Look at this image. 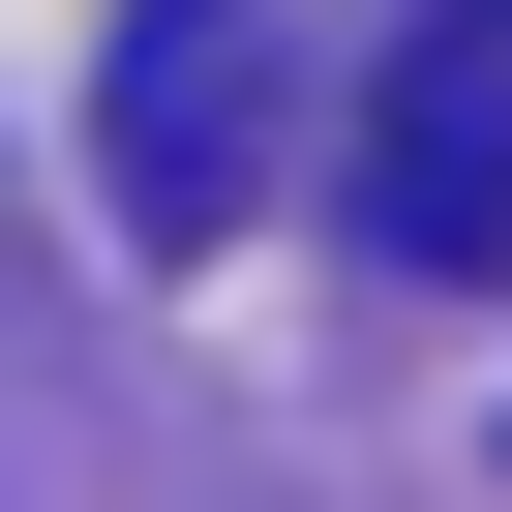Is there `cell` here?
Returning <instances> with one entry per match:
<instances>
[{"mask_svg":"<svg viewBox=\"0 0 512 512\" xmlns=\"http://www.w3.org/2000/svg\"><path fill=\"white\" fill-rule=\"evenodd\" d=\"M392 272H512V0H422L392 61Z\"/></svg>","mask_w":512,"mask_h":512,"instance_id":"obj_2","label":"cell"},{"mask_svg":"<svg viewBox=\"0 0 512 512\" xmlns=\"http://www.w3.org/2000/svg\"><path fill=\"white\" fill-rule=\"evenodd\" d=\"M241 151H272V31H241V0H151V31L91 61V181H121V241H211Z\"/></svg>","mask_w":512,"mask_h":512,"instance_id":"obj_1","label":"cell"}]
</instances>
